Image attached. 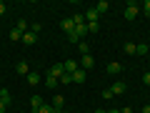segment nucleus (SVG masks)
<instances>
[{"mask_svg": "<svg viewBox=\"0 0 150 113\" xmlns=\"http://www.w3.org/2000/svg\"><path fill=\"white\" fill-rule=\"evenodd\" d=\"M15 70H18V73H20V75H28V73H30V65H28L25 60H20V63L15 65Z\"/></svg>", "mask_w": 150, "mask_h": 113, "instance_id": "nucleus-13", "label": "nucleus"}, {"mask_svg": "<svg viewBox=\"0 0 150 113\" xmlns=\"http://www.w3.org/2000/svg\"><path fill=\"white\" fill-rule=\"evenodd\" d=\"M28 83H30V86H38V83H40V75H38V70L28 73Z\"/></svg>", "mask_w": 150, "mask_h": 113, "instance_id": "nucleus-18", "label": "nucleus"}, {"mask_svg": "<svg viewBox=\"0 0 150 113\" xmlns=\"http://www.w3.org/2000/svg\"><path fill=\"white\" fill-rule=\"evenodd\" d=\"M138 13H140V3H135V0H130L128 5H125V20H135L138 18Z\"/></svg>", "mask_w": 150, "mask_h": 113, "instance_id": "nucleus-1", "label": "nucleus"}, {"mask_svg": "<svg viewBox=\"0 0 150 113\" xmlns=\"http://www.w3.org/2000/svg\"><path fill=\"white\" fill-rule=\"evenodd\" d=\"M23 35H25V33H23V30H18V28H13V30H10V40H13V43L23 40Z\"/></svg>", "mask_w": 150, "mask_h": 113, "instance_id": "nucleus-17", "label": "nucleus"}, {"mask_svg": "<svg viewBox=\"0 0 150 113\" xmlns=\"http://www.w3.org/2000/svg\"><path fill=\"white\" fill-rule=\"evenodd\" d=\"M100 96H103V98H105V101H110V98H112V91H110V88H105V91H103V93H100Z\"/></svg>", "mask_w": 150, "mask_h": 113, "instance_id": "nucleus-25", "label": "nucleus"}, {"mask_svg": "<svg viewBox=\"0 0 150 113\" xmlns=\"http://www.w3.org/2000/svg\"><path fill=\"white\" fill-rule=\"evenodd\" d=\"M50 106L55 108V113H60V111H63V106H65V98L60 96V93H55V98H53V103H50Z\"/></svg>", "mask_w": 150, "mask_h": 113, "instance_id": "nucleus-4", "label": "nucleus"}, {"mask_svg": "<svg viewBox=\"0 0 150 113\" xmlns=\"http://www.w3.org/2000/svg\"><path fill=\"white\" fill-rule=\"evenodd\" d=\"M30 106H33V113H38V108L43 106V98H40V96H33L30 98Z\"/></svg>", "mask_w": 150, "mask_h": 113, "instance_id": "nucleus-16", "label": "nucleus"}, {"mask_svg": "<svg viewBox=\"0 0 150 113\" xmlns=\"http://www.w3.org/2000/svg\"><path fill=\"white\" fill-rule=\"evenodd\" d=\"M63 65H65V73H70V75H73L78 68H80V63H78V60H65Z\"/></svg>", "mask_w": 150, "mask_h": 113, "instance_id": "nucleus-9", "label": "nucleus"}, {"mask_svg": "<svg viewBox=\"0 0 150 113\" xmlns=\"http://www.w3.org/2000/svg\"><path fill=\"white\" fill-rule=\"evenodd\" d=\"M145 53H150V45H145V43H138V55H145Z\"/></svg>", "mask_w": 150, "mask_h": 113, "instance_id": "nucleus-21", "label": "nucleus"}, {"mask_svg": "<svg viewBox=\"0 0 150 113\" xmlns=\"http://www.w3.org/2000/svg\"><path fill=\"white\" fill-rule=\"evenodd\" d=\"M78 50H80V55H90V45H88L85 40H80V43H78Z\"/></svg>", "mask_w": 150, "mask_h": 113, "instance_id": "nucleus-19", "label": "nucleus"}, {"mask_svg": "<svg viewBox=\"0 0 150 113\" xmlns=\"http://www.w3.org/2000/svg\"><path fill=\"white\" fill-rule=\"evenodd\" d=\"M110 91H112V96H123V93L128 91V86H125L123 81H115V83L110 86Z\"/></svg>", "mask_w": 150, "mask_h": 113, "instance_id": "nucleus-3", "label": "nucleus"}, {"mask_svg": "<svg viewBox=\"0 0 150 113\" xmlns=\"http://www.w3.org/2000/svg\"><path fill=\"white\" fill-rule=\"evenodd\" d=\"M140 10H143V13H145V15H150V0H145L143 5H140Z\"/></svg>", "mask_w": 150, "mask_h": 113, "instance_id": "nucleus-24", "label": "nucleus"}, {"mask_svg": "<svg viewBox=\"0 0 150 113\" xmlns=\"http://www.w3.org/2000/svg\"><path fill=\"white\" fill-rule=\"evenodd\" d=\"M143 113H150V103H148V106H145V108H143Z\"/></svg>", "mask_w": 150, "mask_h": 113, "instance_id": "nucleus-33", "label": "nucleus"}, {"mask_svg": "<svg viewBox=\"0 0 150 113\" xmlns=\"http://www.w3.org/2000/svg\"><path fill=\"white\" fill-rule=\"evenodd\" d=\"M35 40H38V35H35V33H33V30H28L25 35H23V43H25V45H33V43H35Z\"/></svg>", "mask_w": 150, "mask_h": 113, "instance_id": "nucleus-12", "label": "nucleus"}, {"mask_svg": "<svg viewBox=\"0 0 150 113\" xmlns=\"http://www.w3.org/2000/svg\"><path fill=\"white\" fill-rule=\"evenodd\" d=\"M5 111H8V106H5L3 101H0V113H5Z\"/></svg>", "mask_w": 150, "mask_h": 113, "instance_id": "nucleus-30", "label": "nucleus"}, {"mask_svg": "<svg viewBox=\"0 0 150 113\" xmlns=\"http://www.w3.org/2000/svg\"><path fill=\"white\" fill-rule=\"evenodd\" d=\"M8 10V5H5V3H3V0H0V15H3V13H5Z\"/></svg>", "mask_w": 150, "mask_h": 113, "instance_id": "nucleus-29", "label": "nucleus"}, {"mask_svg": "<svg viewBox=\"0 0 150 113\" xmlns=\"http://www.w3.org/2000/svg\"><path fill=\"white\" fill-rule=\"evenodd\" d=\"M85 78H88V73H85L83 68H78V70L73 73V83H85Z\"/></svg>", "mask_w": 150, "mask_h": 113, "instance_id": "nucleus-10", "label": "nucleus"}, {"mask_svg": "<svg viewBox=\"0 0 150 113\" xmlns=\"http://www.w3.org/2000/svg\"><path fill=\"white\" fill-rule=\"evenodd\" d=\"M95 10L103 15V13H108V10H110V3H108V0H100V3L95 5Z\"/></svg>", "mask_w": 150, "mask_h": 113, "instance_id": "nucleus-15", "label": "nucleus"}, {"mask_svg": "<svg viewBox=\"0 0 150 113\" xmlns=\"http://www.w3.org/2000/svg\"><path fill=\"white\" fill-rule=\"evenodd\" d=\"M63 73H65V65H63V63H55L53 68H48V75L58 78V81H60V75H63Z\"/></svg>", "mask_w": 150, "mask_h": 113, "instance_id": "nucleus-2", "label": "nucleus"}, {"mask_svg": "<svg viewBox=\"0 0 150 113\" xmlns=\"http://www.w3.org/2000/svg\"><path fill=\"white\" fill-rule=\"evenodd\" d=\"M83 15H85V23H98V18H100V13H98L95 8H90V10H85Z\"/></svg>", "mask_w": 150, "mask_h": 113, "instance_id": "nucleus-5", "label": "nucleus"}, {"mask_svg": "<svg viewBox=\"0 0 150 113\" xmlns=\"http://www.w3.org/2000/svg\"><path fill=\"white\" fill-rule=\"evenodd\" d=\"M120 113H133V108H130V106H123V108H120Z\"/></svg>", "mask_w": 150, "mask_h": 113, "instance_id": "nucleus-28", "label": "nucleus"}, {"mask_svg": "<svg viewBox=\"0 0 150 113\" xmlns=\"http://www.w3.org/2000/svg\"><path fill=\"white\" fill-rule=\"evenodd\" d=\"M60 83H73V75H70V73H63V75H60Z\"/></svg>", "mask_w": 150, "mask_h": 113, "instance_id": "nucleus-23", "label": "nucleus"}, {"mask_svg": "<svg viewBox=\"0 0 150 113\" xmlns=\"http://www.w3.org/2000/svg\"><path fill=\"white\" fill-rule=\"evenodd\" d=\"M108 73H110V75H118V73H123V65H120L118 63V60H112V63H108Z\"/></svg>", "mask_w": 150, "mask_h": 113, "instance_id": "nucleus-6", "label": "nucleus"}, {"mask_svg": "<svg viewBox=\"0 0 150 113\" xmlns=\"http://www.w3.org/2000/svg\"><path fill=\"white\" fill-rule=\"evenodd\" d=\"M60 28H63V30H65V33L70 35V33L75 30V23H73V18H63V23H60Z\"/></svg>", "mask_w": 150, "mask_h": 113, "instance_id": "nucleus-7", "label": "nucleus"}, {"mask_svg": "<svg viewBox=\"0 0 150 113\" xmlns=\"http://www.w3.org/2000/svg\"><path fill=\"white\" fill-rule=\"evenodd\" d=\"M123 53L125 55H135V53H138V45H135V43H125L123 45Z\"/></svg>", "mask_w": 150, "mask_h": 113, "instance_id": "nucleus-14", "label": "nucleus"}, {"mask_svg": "<svg viewBox=\"0 0 150 113\" xmlns=\"http://www.w3.org/2000/svg\"><path fill=\"white\" fill-rule=\"evenodd\" d=\"M108 113H120V108H110V111H108Z\"/></svg>", "mask_w": 150, "mask_h": 113, "instance_id": "nucleus-31", "label": "nucleus"}, {"mask_svg": "<svg viewBox=\"0 0 150 113\" xmlns=\"http://www.w3.org/2000/svg\"><path fill=\"white\" fill-rule=\"evenodd\" d=\"M58 78H53V75H48V78H45V86H48V88H55V86H58Z\"/></svg>", "mask_w": 150, "mask_h": 113, "instance_id": "nucleus-20", "label": "nucleus"}, {"mask_svg": "<svg viewBox=\"0 0 150 113\" xmlns=\"http://www.w3.org/2000/svg\"><path fill=\"white\" fill-rule=\"evenodd\" d=\"M60 113H68V111H60Z\"/></svg>", "mask_w": 150, "mask_h": 113, "instance_id": "nucleus-34", "label": "nucleus"}, {"mask_svg": "<svg viewBox=\"0 0 150 113\" xmlns=\"http://www.w3.org/2000/svg\"><path fill=\"white\" fill-rule=\"evenodd\" d=\"M95 113H108V111H105V108H95Z\"/></svg>", "mask_w": 150, "mask_h": 113, "instance_id": "nucleus-32", "label": "nucleus"}, {"mask_svg": "<svg viewBox=\"0 0 150 113\" xmlns=\"http://www.w3.org/2000/svg\"><path fill=\"white\" fill-rule=\"evenodd\" d=\"M85 25H88V33H98V30H100L98 23H85Z\"/></svg>", "mask_w": 150, "mask_h": 113, "instance_id": "nucleus-22", "label": "nucleus"}, {"mask_svg": "<svg viewBox=\"0 0 150 113\" xmlns=\"http://www.w3.org/2000/svg\"><path fill=\"white\" fill-rule=\"evenodd\" d=\"M93 65H95V58H93V55H83V58H80V68L83 70L93 68Z\"/></svg>", "mask_w": 150, "mask_h": 113, "instance_id": "nucleus-8", "label": "nucleus"}, {"mask_svg": "<svg viewBox=\"0 0 150 113\" xmlns=\"http://www.w3.org/2000/svg\"><path fill=\"white\" fill-rule=\"evenodd\" d=\"M0 101L5 103V106H10V103H13V98H10V91H8V88H0Z\"/></svg>", "mask_w": 150, "mask_h": 113, "instance_id": "nucleus-11", "label": "nucleus"}, {"mask_svg": "<svg viewBox=\"0 0 150 113\" xmlns=\"http://www.w3.org/2000/svg\"><path fill=\"white\" fill-rule=\"evenodd\" d=\"M143 83H145V86H150V70H148V73L143 75Z\"/></svg>", "mask_w": 150, "mask_h": 113, "instance_id": "nucleus-27", "label": "nucleus"}, {"mask_svg": "<svg viewBox=\"0 0 150 113\" xmlns=\"http://www.w3.org/2000/svg\"><path fill=\"white\" fill-rule=\"evenodd\" d=\"M30 30H33V33H35V35H38V33L43 30V25H38V23H35V25H30Z\"/></svg>", "mask_w": 150, "mask_h": 113, "instance_id": "nucleus-26", "label": "nucleus"}]
</instances>
